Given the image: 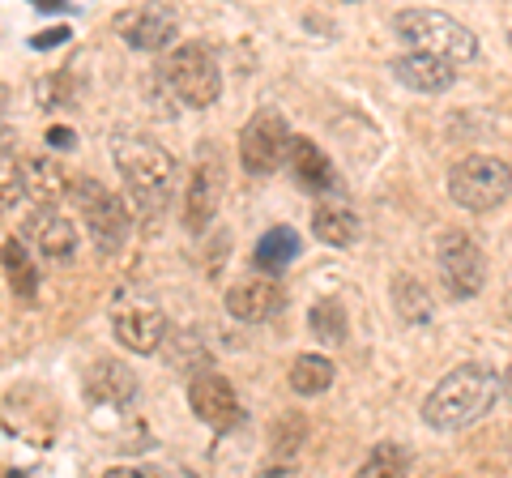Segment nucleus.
<instances>
[{
  "label": "nucleus",
  "instance_id": "f257e3e1",
  "mask_svg": "<svg viewBox=\"0 0 512 478\" xmlns=\"http://www.w3.org/2000/svg\"><path fill=\"white\" fill-rule=\"evenodd\" d=\"M500 376L483 363H461L453 368L436 389L427 393L423 402V423L436 427V432H461V427H474L483 414L495 406L500 397Z\"/></svg>",
  "mask_w": 512,
  "mask_h": 478
},
{
  "label": "nucleus",
  "instance_id": "f03ea898",
  "mask_svg": "<svg viewBox=\"0 0 512 478\" xmlns=\"http://www.w3.org/2000/svg\"><path fill=\"white\" fill-rule=\"evenodd\" d=\"M111 158L124 175V188L133 197L137 214H158L167 205L171 193V180H175V158L158 146L150 137H137V133H120L111 141Z\"/></svg>",
  "mask_w": 512,
  "mask_h": 478
},
{
  "label": "nucleus",
  "instance_id": "7ed1b4c3",
  "mask_svg": "<svg viewBox=\"0 0 512 478\" xmlns=\"http://www.w3.org/2000/svg\"><path fill=\"white\" fill-rule=\"evenodd\" d=\"M393 30L406 43H414V52L440 56L448 65H461V60L478 56V39L470 26H461L457 18H448L440 9H402L393 18Z\"/></svg>",
  "mask_w": 512,
  "mask_h": 478
},
{
  "label": "nucleus",
  "instance_id": "20e7f679",
  "mask_svg": "<svg viewBox=\"0 0 512 478\" xmlns=\"http://www.w3.org/2000/svg\"><path fill=\"white\" fill-rule=\"evenodd\" d=\"M448 197L470 214L500 210L512 197V167L495 154H470L448 171Z\"/></svg>",
  "mask_w": 512,
  "mask_h": 478
},
{
  "label": "nucleus",
  "instance_id": "39448f33",
  "mask_svg": "<svg viewBox=\"0 0 512 478\" xmlns=\"http://www.w3.org/2000/svg\"><path fill=\"white\" fill-rule=\"evenodd\" d=\"M69 193H73L77 210H82V218H86V231L94 239V248H99L103 257L120 252L128 244V231H133V218H128L124 201L116 193H107V188L99 180H90V175H82Z\"/></svg>",
  "mask_w": 512,
  "mask_h": 478
},
{
  "label": "nucleus",
  "instance_id": "423d86ee",
  "mask_svg": "<svg viewBox=\"0 0 512 478\" xmlns=\"http://www.w3.org/2000/svg\"><path fill=\"white\" fill-rule=\"evenodd\" d=\"M167 86L175 90V99L188 103V107H214L218 94H222V73L214 65V56L205 52L201 43H180L175 52L167 56Z\"/></svg>",
  "mask_w": 512,
  "mask_h": 478
},
{
  "label": "nucleus",
  "instance_id": "0eeeda50",
  "mask_svg": "<svg viewBox=\"0 0 512 478\" xmlns=\"http://www.w3.org/2000/svg\"><path fill=\"white\" fill-rule=\"evenodd\" d=\"M286 154H291V124L282 120V111L261 107L239 133V163L248 175H274Z\"/></svg>",
  "mask_w": 512,
  "mask_h": 478
},
{
  "label": "nucleus",
  "instance_id": "6e6552de",
  "mask_svg": "<svg viewBox=\"0 0 512 478\" xmlns=\"http://www.w3.org/2000/svg\"><path fill=\"white\" fill-rule=\"evenodd\" d=\"M440 278L448 286V295L453 299H474L478 291H483L487 282V261H483V248L474 244V235L466 231H448L440 239Z\"/></svg>",
  "mask_w": 512,
  "mask_h": 478
},
{
  "label": "nucleus",
  "instance_id": "1a4fd4ad",
  "mask_svg": "<svg viewBox=\"0 0 512 478\" xmlns=\"http://www.w3.org/2000/svg\"><path fill=\"white\" fill-rule=\"evenodd\" d=\"M188 402L197 410V419L214 432H231V427L244 423V406H239L231 380L218 372H201L197 380H188Z\"/></svg>",
  "mask_w": 512,
  "mask_h": 478
},
{
  "label": "nucleus",
  "instance_id": "9d476101",
  "mask_svg": "<svg viewBox=\"0 0 512 478\" xmlns=\"http://www.w3.org/2000/svg\"><path fill=\"white\" fill-rule=\"evenodd\" d=\"M218 205H222V167L214 158H205V163L192 167L188 188H184V214H180L184 227L192 235H201L218 218Z\"/></svg>",
  "mask_w": 512,
  "mask_h": 478
},
{
  "label": "nucleus",
  "instance_id": "9b49d317",
  "mask_svg": "<svg viewBox=\"0 0 512 478\" xmlns=\"http://www.w3.org/2000/svg\"><path fill=\"white\" fill-rule=\"evenodd\" d=\"M116 30L128 47H137V52H163V47L175 39V13L163 5H137V9L120 13Z\"/></svg>",
  "mask_w": 512,
  "mask_h": 478
},
{
  "label": "nucleus",
  "instance_id": "f8f14e48",
  "mask_svg": "<svg viewBox=\"0 0 512 478\" xmlns=\"http://www.w3.org/2000/svg\"><path fill=\"white\" fill-rule=\"evenodd\" d=\"M282 304H286V291L274 278H239L227 291V312L244 325L274 321V316L282 312Z\"/></svg>",
  "mask_w": 512,
  "mask_h": 478
},
{
  "label": "nucleus",
  "instance_id": "ddd939ff",
  "mask_svg": "<svg viewBox=\"0 0 512 478\" xmlns=\"http://www.w3.org/2000/svg\"><path fill=\"white\" fill-rule=\"evenodd\" d=\"M111 333H116V342L128 346L133 355H154V350H163L167 316L150 304H133V308H120L111 316Z\"/></svg>",
  "mask_w": 512,
  "mask_h": 478
},
{
  "label": "nucleus",
  "instance_id": "4468645a",
  "mask_svg": "<svg viewBox=\"0 0 512 478\" xmlns=\"http://www.w3.org/2000/svg\"><path fill=\"white\" fill-rule=\"evenodd\" d=\"M22 244L35 248L43 261H69L77 252V227L64 214L52 210H35L22 227Z\"/></svg>",
  "mask_w": 512,
  "mask_h": 478
},
{
  "label": "nucleus",
  "instance_id": "2eb2a0df",
  "mask_svg": "<svg viewBox=\"0 0 512 478\" xmlns=\"http://www.w3.org/2000/svg\"><path fill=\"white\" fill-rule=\"evenodd\" d=\"M393 77L406 90L444 94V90H453V82H457V65H448V60H440V56H427V52H406V56L393 60Z\"/></svg>",
  "mask_w": 512,
  "mask_h": 478
},
{
  "label": "nucleus",
  "instance_id": "dca6fc26",
  "mask_svg": "<svg viewBox=\"0 0 512 478\" xmlns=\"http://www.w3.org/2000/svg\"><path fill=\"white\" fill-rule=\"evenodd\" d=\"M86 397L94 406H128L137 397V376L120 359H99L86 372Z\"/></svg>",
  "mask_w": 512,
  "mask_h": 478
},
{
  "label": "nucleus",
  "instance_id": "f3484780",
  "mask_svg": "<svg viewBox=\"0 0 512 478\" xmlns=\"http://www.w3.org/2000/svg\"><path fill=\"white\" fill-rule=\"evenodd\" d=\"M22 184H26V197L35 201V205H56V201H64L69 197V171H64L56 158H47V154H39V158H26V167H22Z\"/></svg>",
  "mask_w": 512,
  "mask_h": 478
},
{
  "label": "nucleus",
  "instance_id": "a211bd4d",
  "mask_svg": "<svg viewBox=\"0 0 512 478\" xmlns=\"http://www.w3.org/2000/svg\"><path fill=\"white\" fill-rule=\"evenodd\" d=\"M286 163H291L295 184L308 188V193H325V188L333 184V163L312 137H291V154H286Z\"/></svg>",
  "mask_w": 512,
  "mask_h": 478
},
{
  "label": "nucleus",
  "instance_id": "6ab92c4d",
  "mask_svg": "<svg viewBox=\"0 0 512 478\" xmlns=\"http://www.w3.org/2000/svg\"><path fill=\"white\" fill-rule=\"evenodd\" d=\"M312 231H316L320 244L350 248L359 239V218H355V210H346V205L329 201V205H320V210L312 214Z\"/></svg>",
  "mask_w": 512,
  "mask_h": 478
},
{
  "label": "nucleus",
  "instance_id": "aec40b11",
  "mask_svg": "<svg viewBox=\"0 0 512 478\" xmlns=\"http://www.w3.org/2000/svg\"><path fill=\"white\" fill-rule=\"evenodd\" d=\"M0 265H5V274H9L13 295H18V299H35L39 269H35V261H30V248L22 244L18 235H9L5 244H0Z\"/></svg>",
  "mask_w": 512,
  "mask_h": 478
},
{
  "label": "nucleus",
  "instance_id": "412c9836",
  "mask_svg": "<svg viewBox=\"0 0 512 478\" xmlns=\"http://www.w3.org/2000/svg\"><path fill=\"white\" fill-rule=\"evenodd\" d=\"M163 355L175 372H184L188 380H197L201 372H210V350L197 342V333H171L163 338Z\"/></svg>",
  "mask_w": 512,
  "mask_h": 478
},
{
  "label": "nucleus",
  "instance_id": "4be33fe9",
  "mask_svg": "<svg viewBox=\"0 0 512 478\" xmlns=\"http://www.w3.org/2000/svg\"><path fill=\"white\" fill-rule=\"evenodd\" d=\"M333 380H338V368H333V359H325V355H299L291 363V389L299 397H320Z\"/></svg>",
  "mask_w": 512,
  "mask_h": 478
},
{
  "label": "nucleus",
  "instance_id": "5701e85b",
  "mask_svg": "<svg viewBox=\"0 0 512 478\" xmlns=\"http://www.w3.org/2000/svg\"><path fill=\"white\" fill-rule=\"evenodd\" d=\"M308 329H312V338L320 346H342L346 329H350L346 308L338 304V299H320V304H312V312H308Z\"/></svg>",
  "mask_w": 512,
  "mask_h": 478
},
{
  "label": "nucleus",
  "instance_id": "b1692460",
  "mask_svg": "<svg viewBox=\"0 0 512 478\" xmlns=\"http://www.w3.org/2000/svg\"><path fill=\"white\" fill-rule=\"evenodd\" d=\"M299 257V235L291 227H274L261 235V244H256V265L269 269V274H278Z\"/></svg>",
  "mask_w": 512,
  "mask_h": 478
},
{
  "label": "nucleus",
  "instance_id": "393cba45",
  "mask_svg": "<svg viewBox=\"0 0 512 478\" xmlns=\"http://www.w3.org/2000/svg\"><path fill=\"white\" fill-rule=\"evenodd\" d=\"M393 308L402 312V321H410V325L431 321V295H427V286L414 278V274H402V278L393 282Z\"/></svg>",
  "mask_w": 512,
  "mask_h": 478
},
{
  "label": "nucleus",
  "instance_id": "a878e982",
  "mask_svg": "<svg viewBox=\"0 0 512 478\" xmlns=\"http://www.w3.org/2000/svg\"><path fill=\"white\" fill-rule=\"evenodd\" d=\"M410 474V453L402 444H376L372 457L355 470V478H406Z\"/></svg>",
  "mask_w": 512,
  "mask_h": 478
},
{
  "label": "nucleus",
  "instance_id": "bb28decb",
  "mask_svg": "<svg viewBox=\"0 0 512 478\" xmlns=\"http://www.w3.org/2000/svg\"><path fill=\"white\" fill-rule=\"evenodd\" d=\"M22 158L18 150L9 146V137H0V214L13 210L18 197H26V184H22Z\"/></svg>",
  "mask_w": 512,
  "mask_h": 478
},
{
  "label": "nucleus",
  "instance_id": "cd10ccee",
  "mask_svg": "<svg viewBox=\"0 0 512 478\" xmlns=\"http://www.w3.org/2000/svg\"><path fill=\"white\" fill-rule=\"evenodd\" d=\"M303 436H308V427H303V419H299V414H286V419H278V427H274V453H269V457L291 461V457H295V449L303 444Z\"/></svg>",
  "mask_w": 512,
  "mask_h": 478
},
{
  "label": "nucleus",
  "instance_id": "c85d7f7f",
  "mask_svg": "<svg viewBox=\"0 0 512 478\" xmlns=\"http://www.w3.org/2000/svg\"><path fill=\"white\" fill-rule=\"evenodd\" d=\"M256 478H299L295 470V461H278V457H269L261 470H256Z\"/></svg>",
  "mask_w": 512,
  "mask_h": 478
},
{
  "label": "nucleus",
  "instance_id": "c756f323",
  "mask_svg": "<svg viewBox=\"0 0 512 478\" xmlns=\"http://www.w3.org/2000/svg\"><path fill=\"white\" fill-rule=\"evenodd\" d=\"M103 478H163L158 470H146V466H111Z\"/></svg>",
  "mask_w": 512,
  "mask_h": 478
},
{
  "label": "nucleus",
  "instance_id": "7c9ffc66",
  "mask_svg": "<svg viewBox=\"0 0 512 478\" xmlns=\"http://www.w3.org/2000/svg\"><path fill=\"white\" fill-rule=\"evenodd\" d=\"M69 39V30H43V35H35V47H56Z\"/></svg>",
  "mask_w": 512,
  "mask_h": 478
},
{
  "label": "nucleus",
  "instance_id": "2f4dec72",
  "mask_svg": "<svg viewBox=\"0 0 512 478\" xmlns=\"http://www.w3.org/2000/svg\"><path fill=\"white\" fill-rule=\"evenodd\" d=\"M47 141H52V146H73V133L69 129H56V133H47Z\"/></svg>",
  "mask_w": 512,
  "mask_h": 478
},
{
  "label": "nucleus",
  "instance_id": "473e14b6",
  "mask_svg": "<svg viewBox=\"0 0 512 478\" xmlns=\"http://www.w3.org/2000/svg\"><path fill=\"white\" fill-rule=\"evenodd\" d=\"M500 389H504V397H508V402H512V368L500 376Z\"/></svg>",
  "mask_w": 512,
  "mask_h": 478
},
{
  "label": "nucleus",
  "instance_id": "72a5a7b5",
  "mask_svg": "<svg viewBox=\"0 0 512 478\" xmlns=\"http://www.w3.org/2000/svg\"><path fill=\"white\" fill-rule=\"evenodd\" d=\"M175 478H197V474H188V470H184V474H175Z\"/></svg>",
  "mask_w": 512,
  "mask_h": 478
},
{
  "label": "nucleus",
  "instance_id": "f704fd0d",
  "mask_svg": "<svg viewBox=\"0 0 512 478\" xmlns=\"http://www.w3.org/2000/svg\"><path fill=\"white\" fill-rule=\"evenodd\" d=\"M9 478H26V474H9Z\"/></svg>",
  "mask_w": 512,
  "mask_h": 478
},
{
  "label": "nucleus",
  "instance_id": "c9c22d12",
  "mask_svg": "<svg viewBox=\"0 0 512 478\" xmlns=\"http://www.w3.org/2000/svg\"><path fill=\"white\" fill-rule=\"evenodd\" d=\"M0 99H5V90H0Z\"/></svg>",
  "mask_w": 512,
  "mask_h": 478
},
{
  "label": "nucleus",
  "instance_id": "e433bc0d",
  "mask_svg": "<svg viewBox=\"0 0 512 478\" xmlns=\"http://www.w3.org/2000/svg\"><path fill=\"white\" fill-rule=\"evenodd\" d=\"M508 39H512V35H508Z\"/></svg>",
  "mask_w": 512,
  "mask_h": 478
}]
</instances>
